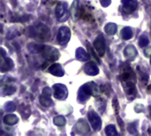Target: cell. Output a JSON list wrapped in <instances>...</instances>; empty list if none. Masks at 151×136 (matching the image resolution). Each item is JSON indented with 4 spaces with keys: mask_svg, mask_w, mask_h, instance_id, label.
<instances>
[{
    "mask_svg": "<svg viewBox=\"0 0 151 136\" xmlns=\"http://www.w3.org/2000/svg\"><path fill=\"white\" fill-rule=\"evenodd\" d=\"M56 17L59 21H65L68 19V4L65 2H60L56 7Z\"/></svg>",
    "mask_w": 151,
    "mask_h": 136,
    "instance_id": "obj_4",
    "label": "cell"
},
{
    "mask_svg": "<svg viewBox=\"0 0 151 136\" xmlns=\"http://www.w3.org/2000/svg\"><path fill=\"white\" fill-rule=\"evenodd\" d=\"M87 47H88V50H89L90 54H91V55L94 57V58H95V59H96V61L99 63V64H100V59H99V57H98V56H97V55L95 53V50H93V48L90 46V44L88 43V42H87Z\"/></svg>",
    "mask_w": 151,
    "mask_h": 136,
    "instance_id": "obj_32",
    "label": "cell"
},
{
    "mask_svg": "<svg viewBox=\"0 0 151 136\" xmlns=\"http://www.w3.org/2000/svg\"><path fill=\"white\" fill-rule=\"evenodd\" d=\"M5 110L8 112H12L16 110V104L13 102H9L5 104Z\"/></svg>",
    "mask_w": 151,
    "mask_h": 136,
    "instance_id": "obj_31",
    "label": "cell"
},
{
    "mask_svg": "<svg viewBox=\"0 0 151 136\" xmlns=\"http://www.w3.org/2000/svg\"><path fill=\"white\" fill-rule=\"evenodd\" d=\"M53 122H54V124H55L56 126H58V127H63V126L65 125L66 120H65V119L64 116H57V117L54 118Z\"/></svg>",
    "mask_w": 151,
    "mask_h": 136,
    "instance_id": "obj_26",
    "label": "cell"
},
{
    "mask_svg": "<svg viewBox=\"0 0 151 136\" xmlns=\"http://www.w3.org/2000/svg\"><path fill=\"white\" fill-rule=\"evenodd\" d=\"M16 91V88L14 86L12 85H6L5 87H4V95L10 96L12 94H13Z\"/></svg>",
    "mask_w": 151,
    "mask_h": 136,
    "instance_id": "obj_28",
    "label": "cell"
},
{
    "mask_svg": "<svg viewBox=\"0 0 151 136\" xmlns=\"http://www.w3.org/2000/svg\"><path fill=\"white\" fill-rule=\"evenodd\" d=\"M125 90H126L127 96L129 99L132 100V99L135 98V96L137 95V89L135 87V82H134V81L125 82Z\"/></svg>",
    "mask_w": 151,
    "mask_h": 136,
    "instance_id": "obj_13",
    "label": "cell"
},
{
    "mask_svg": "<svg viewBox=\"0 0 151 136\" xmlns=\"http://www.w3.org/2000/svg\"><path fill=\"white\" fill-rule=\"evenodd\" d=\"M1 54H2V58H1V72L2 73H5L11 69H12L13 67V63L12 61V59L8 57H5V53L4 49H1Z\"/></svg>",
    "mask_w": 151,
    "mask_h": 136,
    "instance_id": "obj_10",
    "label": "cell"
},
{
    "mask_svg": "<svg viewBox=\"0 0 151 136\" xmlns=\"http://www.w3.org/2000/svg\"><path fill=\"white\" fill-rule=\"evenodd\" d=\"M73 130L79 135H86L89 132V127L85 120L80 119L73 127Z\"/></svg>",
    "mask_w": 151,
    "mask_h": 136,
    "instance_id": "obj_14",
    "label": "cell"
},
{
    "mask_svg": "<svg viewBox=\"0 0 151 136\" xmlns=\"http://www.w3.org/2000/svg\"><path fill=\"white\" fill-rule=\"evenodd\" d=\"M54 97L58 100H64L68 96V90L66 87L63 84H56L53 86Z\"/></svg>",
    "mask_w": 151,
    "mask_h": 136,
    "instance_id": "obj_8",
    "label": "cell"
},
{
    "mask_svg": "<svg viewBox=\"0 0 151 136\" xmlns=\"http://www.w3.org/2000/svg\"><path fill=\"white\" fill-rule=\"evenodd\" d=\"M3 121L5 125H8V126H13L15 124L18 123L19 121V118L14 115V114H7L4 117L3 119Z\"/></svg>",
    "mask_w": 151,
    "mask_h": 136,
    "instance_id": "obj_19",
    "label": "cell"
},
{
    "mask_svg": "<svg viewBox=\"0 0 151 136\" xmlns=\"http://www.w3.org/2000/svg\"><path fill=\"white\" fill-rule=\"evenodd\" d=\"M105 134L108 136L118 135V132H117V129H116L115 126L114 125L107 126L106 128H105Z\"/></svg>",
    "mask_w": 151,
    "mask_h": 136,
    "instance_id": "obj_25",
    "label": "cell"
},
{
    "mask_svg": "<svg viewBox=\"0 0 151 136\" xmlns=\"http://www.w3.org/2000/svg\"><path fill=\"white\" fill-rule=\"evenodd\" d=\"M150 41H149V38L145 35H142L140 37V40H139V45L141 47H145L149 44Z\"/></svg>",
    "mask_w": 151,
    "mask_h": 136,
    "instance_id": "obj_29",
    "label": "cell"
},
{
    "mask_svg": "<svg viewBox=\"0 0 151 136\" xmlns=\"http://www.w3.org/2000/svg\"><path fill=\"white\" fill-rule=\"evenodd\" d=\"M112 107L115 111V113L116 115H119V101H118V98L115 96L112 100Z\"/></svg>",
    "mask_w": 151,
    "mask_h": 136,
    "instance_id": "obj_33",
    "label": "cell"
},
{
    "mask_svg": "<svg viewBox=\"0 0 151 136\" xmlns=\"http://www.w3.org/2000/svg\"><path fill=\"white\" fill-rule=\"evenodd\" d=\"M94 47L98 56L103 57L105 53V41L102 35H99L94 41Z\"/></svg>",
    "mask_w": 151,
    "mask_h": 136,
    "instance_id": "obj_9",
    "label": "cell"
},
{
    "mask_svg": "<svg viewBox=\"0 0 151 136\" xmlns=\"http://www.w3.org/2000/svg\"><path fill=\"white\" fill-rule=\"evenodd\" d=\"M147 91H148L149 93H151V85H150V86H148V89H147Z\"/></svg>",
    "mask_w": 151,
    "mask_h": 136,
    "instance_id": "obj_39",
    "label": "cell"
},
{
    "mask_svg": "<svg viewBox=\"0 0 151 136\" xmlns=\"http://www.w3.org/2000/svg\"><path fill=\"white\" fill-rule=\"evenodd\" d=\"M84 72L90 76H95L96 74H98L99 73V68L98 66L94 63V62H88L84 66Z\"/></svg>",
    "mask_w": 151,
    "mask_h": 136,
    "instance_id": "obj_15",
    "label": "cell"
},
{
    "mask_svg": "<svg viewBox=\"0 0 151 136\" xmlns=\"http://www.w3.org/2000/svg\"><path fill=\"white\" fill-rule=\"evenodd\" d=\"M150 117H151V106L150 107Z\"/></svg>",
    "mask_w": 151,
    "mask_h": 136,
    "instance_id": "obj_40",
    "label": "cell"
},
{
    "mask_svg": "<svg viewBox=\"0 0 151 136\" xmlns=\"http://www.w3.org/2000/svg\"><path fill=\"white\" fill-rule=\"evenodd\" d=\"M30 18V15H18V14H13L12 16H11V21L12 22H25L27 20H28Z\"/></svg>",
    "mask_w": 151,
    "mask_h": 136,
    "instance_id": "obj_20",
    "label": "cell"
},
{
    "mask_svg": "<svg viewBox=\"0 0 151 136\" xmlns=\"http://www.w3.org/2000/svg\"><path fill=\"white\" fill-rule=\"evenodd\" d=\"M104 31L110 35H113L117 32V25L115 23H108L104 27Z\"/></svg>",
    "mask_w": 151,
    "mask_h": 136,
    "instance_id": "obj_21",
    "label": "cell"
},
{
    "mask_svg": "<svg viewBox=\"0 0 151 136\" xmlns=\"http://www.w3.org/2000/svg\"><path fill=\"white\" fill-rule=\"evenodd\" d=\"M144 53H145L146 57H151V47L148 48V49H146V50H145V51H144Z\"/></svg>",
    "mask_w": 151,
    "mask_h": 136,
    "instance_id": "obj_37",
    "label": "cell"
},
{
    "mask_svg": "<svg viewBox=\"0 0 151 136\" xmlns=\"http://www.w3.org/2000/svg\"><path fill=\"white\" fill-rule=\"evenodd\" d=\"M120 35L124 40H129L133 37V31L130 27H124L121 30Z\"/></svg>",
    "mask_w": 151,
    "mask_h": 136,
    "instance_id": "obj_22",
    "label": "cell"
},
{
    "mask_svg": "<svg viewBox=\"0 0 151 136\" xmlns=\"http://www.w3.org/2000/svg\"><path fill=\"white\" fill-rule=\"evenodd\" d=\"M124 55L128 59H134L137 56V50L134 46L129 45V46L126 47V49L124 50Z\"/></svg>",
    "mask_w": 151,
    "mask_h": 136,
    "instance_id": "obj_17",
    "label": "cell"
},
{
    "mask_svg": "<svg viewBox=\"0 0 151 136\" xmlns=\"http://www.w3.org/2000/svg\"><path fill=\"white\" fill-rule=\"evenodd\" d=\"M88 121L92 127V128L95 131H98L101 129L102 127V120L101 118L99 117V115L93 110H90L88 113Z\"/></svg>",
    "mask_w": 151,
    "mask_h": 136,
    "instance_id": "obj_6",
    "label": "cell"
},
{
    "mask_svg": "<svg viewBox=\"0 0 151 136\" xmlns=\"http://www.w3.org/2000/svg\"><path fill=\"white\" fill-rule=\"evenodd\" d=\"M48 71L52 75H55L58 77H62L65 74V71L60 64H53V65H50Z\"/></svg>",
    "mask_w": 151,
    "mask_h": 136,
    "instance_id": "obj_16",
    "label": "cell"
},
{
    "mask_svg": "<svg viewBox=\"0 0 151 136\" xmlns=\"http://www.w3.org/2000/svg\"><path fill=\"white\" fill-rule=\"evenodd\" d=\"M118 121H119V125L121 127H123V126H124V123H123L122 119H119V117H118Z\"/></svg>",
    "mask_w": 151,
    "mask_h": 136,
    "instance_id": "obj_38",
    "label": "cell"
},
{
    "mask_svg": "<svg viewBox=\"0 0 151 136\" xmlns=\"http://www.w3.org/2000/svg\"><path fill=\"white\" fill-rule=\"evenodd\" d=\"M42 95L46 96H51V89L49 87L44 88L43 90H42Z\"/></svg>",
    "mask_w": 151,
    "mask_h": 136,
    "instance_id": "obj_35",
    "label": "cell"
},
{
    "mask_svg": "<svg viewBox=\"0 0 151 136\" xmlns=\"http://www.w3.org/2000/svg\"><path fill=\"white\" fill-rule=\"evenodd\" d=\"M100 2L104 7H107L111 4V0H100Z\"/></svg>",
    "mask_w": 151,
    "mask_h": 136,
    "instance_id": "obj_36",
    "label": "cell"
},
{
    "mask_svg": "<svg viewBox=\"0 0 151 136\" xmlns=\"http://www.w3.org/2000/svg\"><path fill=\"white\" fill-rule=\"evenodd\" d=\"M76 58L80 61H88L90 58V56L83 48L81 47L76 50Z\"/></svg>",
    "mask_w": 151,
    "mask_h": 136,
    "instance_id": "obj_18",
    "label": "cell"
},
{
    "mask_svg": "<svg viewBox=\"0 0 151 136\" xmlns=\"http://www.w3.org/2000/svg\"><path fill=\"white\" fill-rule=\"evenodd\" d=\"M29 36L42 42H47L50 39V29L42 23H36L28 29Z\"/></svg>",
    "mask_w": 151,
    "mask_h": 136,
    "instance_id": "obj_1",
    "label": "cell"
},
{
    "mask_svg": "<svg viewBox=\"0 0 151 136\" xmlns=\"http://www.w3.org/2000/svg\"><path fill=\"white\" fill-rule=\"evenodd\" d=\"M71 39V30L67 27H61L58 30L57 40L60 45H65Z\"/></svg>",
    "mask_w": 151,
    "mask_h": 136,
    "instance_id": "obj_5",
    "label": "cell"
},
{
    "mask_svg": "<svg viewBox=\"0 0 151 136\" xmlns=\"http://www.w3.org/2000/svg\"><path fill=\"white\" fill-rule=\"evenodd\" d=\"M89 96H90L83 89L82 87L79 89V92H78V99H79V101H80L81 103L86 102V101L88 99Z\"/></svg>",
    "mask_w": 151,
    "mask_h": 136,
    "instance_id": "obj_23",
    "label": "cell"
},
{
    "mask_svg": "<svg viewBox=\"0 0 151 136\" xmlns=\"http://www.w3.org/2000/svg\"><path fill=\"white\" fill-rule=\"evenodd\" d=\"M150 65H151V57H150Z\"/></svg>",
    "mask_w": 151,
    "mask_h": 136,
    "instance_id": "obj_41",
    "label": "cell"
},
{
    "mask_svg": "<svg viewBox=\"0 0 151 136\" xmlns=\"http://www.w3.org/2000/svg\"><path fill=\"white\" fill-rule=\"evenodd\" d=\"M70 12H71V16L73 20H77L80 18H82V16L85 13L84 8L80 4L79 1H77V0H75L73 2V4H72Z\"/></svg>",
    "mask_w": 151,
    "mask_h": 136,
    "instance_id": "obj_7",
    "label": "cell"
},
{
    "mask_svg": "<svg viewBox=\"0 0 151 136\" xmlns=\"http://www.w3.org/2000/svg\"><path fill=\"white\" fill-rule=\"evenodd\" d=\"M83 89L89 95L93 96H98L100 93V88L95 82H88L82 86Z\"/></svg>",
    "mask_w": 151,
    "mask_h": 136,
    "instance_id": "obj_12",
    "label": "cell"
},
{
    "mask_svg": "<svg viewBox=\"0 0 151 136\" xmlns=\"http://www.w3.org/2000/svg\"><path fill=\"white\" fill-rule=\"evenodd\" d=\"M100 89L103 93H106L108 96L110 95V92H111V87L109 85H102L100 87Z\"/></svg>",
    "mask_w": 151,
    "mask_h": 136,
    "instance_id": "obj_34",
    "label": "cell"
},
{
    "mask_svg": "<svg viewBox=\"0 0 151 136\" xmlns=\"http://www.w3.org/2000/svg\"><path fill=\"white\" fill-rule=\"evenodd\" d=\"M40 53L42 54V57L46 61H49V62L56 61L60 57L58 50H57L56 48L51 47V46H45V45H43Z\"/></svg>",
    "mask_w": 151,
    "mask_h": 136,
    "instance_id": "obj_2",
    "label": "cell"
},
{
    "mask_svg": "<svg viewBox=\"0 0 151 136\" xmlns=\"http://www.w3.org/2000/svg\"><path fill=\"white\" fill-rule=\"evenodd\" d=\"M19 112H20V113H21V115L23 116L24 119L28 118V117L30 116V113H31L29 107L27 106V105H24V104L20 105V110H19Z\"/></svg>",
    "mask_w": 151,
    "mask_h": 136,
    "instance_id": "obj_27",
    "label": "cell"
},
{
    "mask_svg": "<svg viewBox=\"0 0 151 136\" xmlns=\"http://www.w3.org/2000/svg\"><path fill=\"white\" fill-rule=\"evenodd\" d=\"M120 79L121 81L125 83L127 81H134L135 82V73L134 70L131 68L129 65H124L121 68V74H120Z\"/></svg>",
    "mask_w": 151,
    "mask_h": 136,
    "instance_id": "obj_3",
    "label": "cell"
},
{
    "mask_svg": "<svg viewBox=\"0 0 151 136\" xmlns=\"http://www.w3.org/2000/svg\"><path fill=\"white\" fill-rule=\"evenodd\" d=\"M121 2H122V9L126 13L134 12L138 6L137 0H121Z\"/></svg>",
    "mask_w": 151,
    "mask_h": 136,
    "instance_id": "obj_11",
    "label": "cell"
},
{
    "mask_svg": "<svg viewBox=\"0 0 151 136\" xmlns=\"http://www.w3.org/2000/svg\"><path fill=\"white\" fill-rule=\"evenodd\" d=\"M39 100H40V104L44 107H50V105H52V101L50 99V96H46L42 95Z\"/></svg>",
    "mask_w": 151,
    "mask_h": 136,
    "instance_id": "obj_24",
    "label": "cell"
},
{
    "mask_svg": "<svg viewBox=\"0 0 151 136\" xmlns=\"http://www.w3.org/2000/svg\"><path fill=\"white\" fill-rule=\"evenodd\" d=\"M127 130L132 135L137 134V124L136 123H131V124H129L127 126Z\"/></svg>",
    "mask_w": 151,
    "mask_h": 136,
    "instance_id": "obj_30",
    "label": "cell"
}]
</instances>
